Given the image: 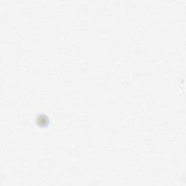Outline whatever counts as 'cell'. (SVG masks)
I'll return each mask as SVG.
<instances>
[{
	"instance_id": "obj_1",
	"label": "cell",
	"mask_w": 186,
	"mask_h": 186,
	"mask_svg": "<svg viewBox=\"0 0 186 186\" xmlns=\"http://www.w3.org/2000/svg\"><path fill=\"white\" fill-rule=\"evenodd\" d=\"M37 123L39 124V126L41 127H44V126H47L48 124H49L50 121L49 119L47 116H44L42 114L39 115L37 117Z\"/></svg>"
}]
</instances>
